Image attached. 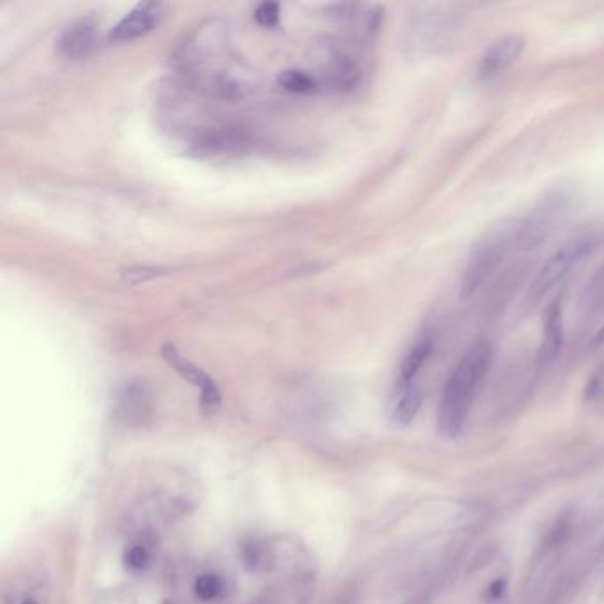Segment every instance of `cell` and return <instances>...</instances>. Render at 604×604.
<instances>
[{"mask_svg": "<svg viewBox=\"0 0 604 604\" xmlns=\"http://www.w3.org/2000/svg\"><path fill=\"white\" fill-rule=\"evenodd\" d=\"M493 362V349L488 342H475L443 387L438 404V429L443 436H457L465 426L468 411Z\"/></svg>", "mask_w": 604, "mask_h": 604, "instance_id": "1", "label": "cell"}, {"mask_svg": "<svg viewBox=\"0 0 604 604\" xmlns=\"http://www.w3.org/2000/svg\"><path fill=\"white\" fill-rule=\"evenodd\" d=\"M514 233H516V227L514 229L511 227L496 229L489 234L486 240L479 243V247L475 248L473 256L466 264L461 286H459V296L463 300H470L486 284V280L495 273L496 268L502 264L509 248L514 247Z\"/></svg>", "mask_w": 604, "mask_h": 604, "instance_id": "2", "label": "cell"}, {"mask_svg": "<svg viewBox=\"0 0 604 604\" xmlns=\"http://www.w3.org/2000/svg\"><path fill=\"white\" fill-rule=\"evenodd\" d=\"M569 197L564 192H551L535 206V210L516 227L514 248L532 252L550 240L558 224L566 217Z\"/></svg>", "mask_w": 604, "mask_h": 604, "instance_id": "3", "label": "cell"}, {"mask_svg": "<svg viewBox=\"0 0 604 604\" xmlns=\"http://www.w3.org/2000/svg\"><path fill=\"white\" fill-rule=\"evenodd\" d=\"M594 245H596V240L592 236H580V238L567 241L566 245L558 248L557 252L543 264V268L535 275L534 282L528 291L530 300L532 302L543 300L551 289H555L562 280L566 279L569 272L580 263L583 257L589 256L590 252L594 250Z\"/></svg>", "mask_w": 604, "mask_h": 604, "instance_id": "4", "label": "cell"}, {"mask_svg": "<svg viewBox=\"0 0 604 604\" xmlns=\"http://www.w3.org/2000/svg\"><path fill=\"white\" fill-rule=\"evenodd\" d=\"M162 357L167 364L171 365L174 371L178 372L183 380L192 383L194 387L201 390V408L204 415H208V417L215 415L222 406V392H220L217 381L202 371L201 367H197L194 362H190L188 358L183 357L176 346H172V344L163 346Z\"/></svg>", "mask_w": 604, "mask_h": 604, "instance_id": "5", "label": "cell"}, {"mask_svg": "<svg viewBox=\"0 0 604 604\" xmlns=\"http://www.w3.org/2000/svg\"><path fill=\"white\" fill-rule=\"evenodd\" d=\"M527 39L521 34H505L489 45L477 64V78L481 82H491L512 68L525 52Z\"/></svg>", "mask_w": 604, "mask_h": 604, "instance_id": "6", "label": "cell"}, {"mask_svg": "<svg viewBox=\"0 0 604 604\" xmlns=\"http://www.w3.org/2000/svg\"><path fill=\"white\" fill-rule=\"evenodd\" d=\"M155 394L148 381L128 383L117 397V413L128 426H144L153 417Z\"/></svg>", "mask_w": 604, "mask_h": 604, "instance_id": "7", "label": "cell"}, {"mask_svg": "<svg viewBox=\"0 0 604 604\" xmlns=\"http://www.w3.org/2000/svg\"><path fill=\"white\" fill-rule=\"evenodd\" d=\"M160 18H162V4L158 2L137 4L119 24L110 29L109 39L114 43H124V41L142 38L155 29Z\"/></svg>", "mask_w": 604, "mask_h": 604, "instance_id": "8", "label": "cell"}, {"mask_svg": "<svg viewBox=\"0 0 604 604\" xmlns=\"http://www.w3.org/2000/svg\"><path fill=\"white\" fill-rule=\"evenodd\" d=\"M96 29H98V25L91 16L80 18L75 24H71L66 31L62 32L61 38L57 41L59 54L70 61L86 57L93 50Z\"/></svg>", "mask_w": 604, "mask_h": 604, "instance_id": "9", "label": "cell"}, {"mask_svg": "<svg viewBox=\"0 0 604 604\" xmlns=\"http://www.w3.org/2000/svg\"><path fill=\"white\" fill-rule=\"evenodd\" d=\"M564 346V314L560 303H551L544 316L543 341L539 346V362L551 364L557 360Z\"/></svg>", "mask_w": 604, "mask_h": 604, "instance_id": "10", "label": "cell"}, {"mask_svg": "<svg viewBox=\"0 0 604 604\" xmlns=\"http://www.w3.org/2000/svg\"><path fill=\"white\" fill-rule=\"evenodd\" d=\"M433 353V339L431 337H422L413 348L408 351L404 357L401 369H399V378H397V390L410 387L415 383V378L420 369L424 367L429 357Z\"/></svg>", "mask_w": 604, "mask_h": 604, "instance_id": "11", "label": "cell"}, {"mask_svg": "<svg viewBox=\"0 0 604 604\" xmlns=\"http://www.w3.org/2000/svg\"><path fill=\"white\" fill-rule=\"evenodd\" d=\"M397 394H399V397H397V403H395L392 420H394L397 427L410 426L413 419L417 417V413H419L420 404H422V392L413 383L410 387L397 390Z\"/></svg>", "mask_w": 604, "mask_h": 604, "instance_id": "12", "label": "cell"}, {"mask_svg": "<svg viewBox=\"0 0 604 604\" xmlns=\"http://www.w3.org/2000/svg\"><path fill=\"white\" fill-rule=\"evenodd\" d=\"M240 562L250 573H261L272 564V551L259 539H247L240 544Z\"/></svg>", "mask_w": 604, "mask_h": 604, "instance_id": "13", "label": "cell"}, {"mask_svg": "<svg viewBox=\"0 0 604 604\" xmlns=\"http://www.w3.org/2000/svg\"><path fill=\"white\" fill-rule=\"evenodd\" d=\"M153 562V544L148 537L135 541L128 550L124 551V566L133 574H142L148 571Z\"/></svg>", "mask_w": 604, "mask_h": 604, "instance_id": "14", "label": "cell"}, {"mask_svg": "<svg viewBox=\"0 0 604 604\" xmlns=\"http://www.w3.org/2000/svg\"><path fill=\"white\" fill-rule=\"evenodd\" d=\"M224 592V581L215 573H202L195 578L194 594L202 603H213Z\"/></svg>", "mask_w": 604, "mask_h": 604, "instance_id": "15", "label": "cell"}, {"mask_svg": "<svg viewBox=\"0 0 604 604\" xmlns=\"http://www.w3.org/2000/svg\"><path fill=\"white\" fill-rule=\"evenodd\" d=\"M279 84L289 93H310L316 89V80L300 70L282 71Z\"/></svg>", "mask_w": 604, "mask_h": 604, "instance_id": "16", "label": "cell"}, {"mask_svg": "<svg viewBox=\"0 0 604 604\" xmlns=\"http://www.w3.org/2000/svg\"><path fill=\"white\" fill-rule=\"evenodd\" d=\"M279 15V4H275V2H263V4L257 6L254 18H256L257 24L263 25V27H273V25H277V22H279Z\"/></svg>", "mask_w": 604, "mask_h": 604, "instance_id": "17", "label": "cell"}, {"mask_svg": "<svg viewBox=\"0 0 604 604\" xmlns=\"http://www.w3.org/2000/svg\"><path fill=\"white\" fill-rule=\"evenodd\" d=\"M163 273H167V270H163V268H130L128 272H124L123 277L133 282V284H140V282L156 279Z\"/></svg>", "mask_w": 604, "mask_h": 604, "instance_id": "18", "label": "cell"}, {"mask_svg": "<svg viewBox=\"0 0 604 604\" xmlns=\"http://www.w3.org/2000/svg\"><path fill=\"white\" fill-rule=\"evenodd\" d=\"M505 587H507V581L502 580V578L493 581L488 589L489 599H500L505 594Z\"/></svg>", "mask_w": 604, "mask_h": 604, "instance_id": "19", "label": "cell"}, {"mask_svg": "<svg viewBox=\"0 0 604 604\" xmlns=\"http://www.w3.org/2000/svg\"><path fill=\"white\" fill-rule=\"evenodd\" d=\"M601 342H604V330H601V332L597 333L596 337H594V344H601Z\"/></svg>", "mask_w": 604, "mask_h": 604, "instance_id": "20", "label": "cell"}, {"mask_svg": "<svg viewBox=\"0 0 604 604\" xmlns=\"http://www.w3.org/2000/svg\"><path fill=\"white\" fill-rule=\"evenodd\" d=\"M20 604H39L38 601H36V599H24V601H22V603Z\"/></svg>", "mask_w": 604, "mask_h": 604, "instance_id": "21", "label": "cell"}]
</instances>
